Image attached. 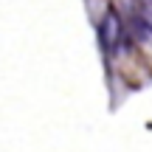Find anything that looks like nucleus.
<instances>
[{
    "instance_id": "obj_1",
    "label": "nucleus",
    "mask_w": 152,
    "mask_h": 152,
    "mask_svg": "<svg viewBox=\"0 0 152 152\" xmlns=\"http://www.w3.org/2000/svg\"><path fill=\"white\" fill-rule=\"evenodd\" d=\"M130 31L141 42H152V0H138L130 11Z\"/></svg>"
},
{
    "instance_id": "obj_2",
    "label": "nucleus",
    "mask_w": 152,
    "mask_h": 152,
    "mask_svg": "<svg viewBox=\"0 0 152 152\" xmlns=\"http://www.w3.org/2000/svg\"><path fill=\"white\" fill-rule=\"evenodd\" d=\"M118 37H121L118 17H115V14H107V20H104V26H102V42H104V48L113 51V48H115V39H118Z\"/></svg>"
}]
</instances>
